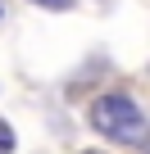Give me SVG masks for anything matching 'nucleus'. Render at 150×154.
<instances>
[{
    "label": "nucleus",
    "instance_id": "nucleus-4",
    "mask_svg": "<svg viewBox=\"0 0 150 154\" xmlns=\"http://www.w3.org/2000/svg\"><path fill=\"white\" fill-rule=\"evenodd\" d=\"M141 154H150V145H145V149H141Z\"/></svg>",
    "mask_w": 150,
    "mask_h": 154
},
{
    "label": "nucleus",
    "instance_id": "nucleus-3",
    "mask_svg": "<svg viewBox=\"0 0 150 154\" xmlns=\"http://www.w3.org/2000/svg\"><path fill=\"white\" fill-rule=\"evenodd\" d=\"M32 5H41V9H64L68 0H32Z\"/></svg>",
    "mask_w": 150,
    "mask_h": 154
},
{
    "label": "nucleus",
    "instance_id": "nucleus-2",
    "mask_svg": "<svg viewBox=\"0 0 150 154\" xmlns=\"http://www.w3.org/2000/svg\"><path fill=\"white\" fill-rule=\"evenodd\" d=\"M0 154H14V131H9L5 118H0Z\"/></svg>",
    "mask_w": 150,
    "mask_h": 154
},
{
    "label": "nucleus",
    "instance_id": "nucleus-1",
    "mask_svg": "<svg viewBox=\"0 0 150 154\" xmlns=\"http://www.w3.org/2000/svg\"><path fill=\"white\" fill-rule=\"evenodd\" d=\"M91 127L109 140H123V145H136L145 136V113L136 109V100L127 95H100L91 104Z\"/></svg>",
    "mask_w": 150,
    "mask_h": 154
}]
</instances>
